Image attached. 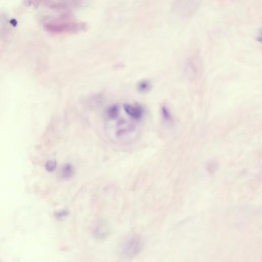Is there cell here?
<instances>
[{
	"instance_id": "obj_1",
	"label": "cell",
	"mask_w": 262,
	"mask_h": 262,
	"mask_svg": "<svg viewBox=\"0 0 262 262\" xmlns=\"http://www.w3.org/2000/svg\"><path fill=\"white\" fill-rule=\"evenodd\" d=\"M106 129L113 142L129 144L137 139L140 122L131 118L118 104L111 105L105 113Z\"/></svg>"
},
{
	"instance_id": "obj_2",
	"label": "cell",
	"mask_w": 262,
	"mask_h": 262,
	"mask_svg": "<svg viewBox=\"0 0 262 262\" xmlns=\"http://www.w3.org/2000/svg\"><path fill=\"white\" fill-rule=\"evenodd\" d=\"M202 0H174L172 11L182 20L191 19L197 12Z\"/></svg>"
},
{
	"instance_id": "obj_3",
	"label": "cell",
	"mask_w": 262,
	"mask_h": 262,
	"mask_svg": "<svg viewBox=\"0 0 262 262\" xmlns=\"http://www.w3.org/2000/svg\"><path fill=\"white\" fill-rule=\"evenodd\" d=\"M86 25L83 23L75 21H50L45 24V28L47 31L53 33H77L84 31Z\"/></svg>"
},
{
	"instance_id": "obj_4",
	"label": "cell",
	"mask_w": 262,
	"mask_h": 262,
	"mask_svg": "<svg viewBox=\"0 0 262 262\" xmlns=\"http://www.w3.org/2000/svg\"><path fill=\"white\" fill-rule=\"evenodd\" d=\"M142 242L137 236L126 238L121 243L119 248V255L124 259H131L136 256L142 250Z\"/></svg>"
},
{
	"instance_id": "obj_5",
	"label": "cell",
	"mask_w": 262,
	"mask_h": 262,
	"mask_svg": "<svg viewBox=\"0 0 262 262\" xmlns=\"http://www.w3.org/2000/svg\"><path fill=\"white\" fill-rule=\"evenodd\" d=\"M121 106L124 112L131 118L140 123L143 120L146 110L142 105L138 103H125Z\"/></svg>"
},
{
	"instance_id": "obj_6",
	"label": "cell",
	"mask_w": 262,
	"mask_h": 262,
	"mask_svg": "<svg viewBox=\"0 0 262 262\" xmlns=\"http://www.w3.org/2000/svg\"><path fill=\"white\" fill-rule=\"evenodd\" d=\"M200 56L198 53L191 55L187 59L186 64V73L190 78H196L199 75L201 68Z\"/></svg>"
},
{
	"instance_id": "obj_7",
	"label": "cell",
	"mask_w": 262,
	"mask_h": 262,
	"mask_svg": "<svg viewBox=\"0 0 262 262\" xmlns=\"http://www.w3.org/2000/svg\"><path fill=\"white\" fill-rule=\"evenodd\" d=\"M75 173V169L71 164H66L62 167L60 175L64 179H71Z\"/></svg>"
},
{
	"instance_id": "obj_8",
	"label": "cell",
	"mask_w": 262,
	"mask_h": 262,
	"mask_svg": "<svg viewBox=\"0 0 262 262\" xmlns=\"http://www.w3.org/2000/svg\"><path fill=\"white\" fill-rule=\"evenodd\" d=\"M93 231L96 237L99 238H104L108 233V228L103 223H99L96 224Z\"/></svg>"
},
{
	"instance_id": "obj_9",
	"label": "cell",
	"mask_w": 262,
	"mask_h": 262,
	"mask_svg": "<svg viewBox=\"0 0 262 262\" xmlns=\"http://www.w3.org/2000/svg\"><path fill=\"white\" fill-rule=\"evenodd\" d=\"M152 84L148 80H142L137 83L136 88L139 93H146L150 91L152 89Z\"/></svg>"
},
{
	"instance_id": "obj_10",
	"label": "cell",
	"mask_w": 262,
	"mask_h": 262,
	"mask_svg": "<svg viewBox=\"0 0 262 262\" xmlns=\"http://www.w3.org/2000/svg\"><path fill=\"white\" fill-rule=\"evenodd\" d=\"M161 114L162 116V118L164 121L167 122L168 124L172 122V117L169 109L167 107V106L163 105L161 107Z\"/></svg>"
},
{
	"instance_id": "obj_11",
	"label": "cell",
	"mask_w": 262,
	"mask_h": 262,
	"mask_svg": "<svg viewBox=\"0 0 262 262\" xmlns=\"http://www.w3.org/2000/svg\"><path fill=\"white\" fill-rule=\"evenodd\" d=\"M57 166L56 161L49 160L46 162L45 168L49 172H52L55 171Z\"/></svg>"
},
{
	"instance_id": "obj_12",
	"label": "cell",
	"mask_w": 262,
	"mask_h": 262,
	"mask_svg": "<svg viewBox=\"0 0 262 262\" xmlns=\"http://www.w3.org/2000/svg\"><path fill=\"white\" fill-rule=\"evenodd\" d=\"M67 215V212L65 211H60L59 212L56 213V217L59 219L63 218V216H65Z\"/></svg>"
}]
</instances>
